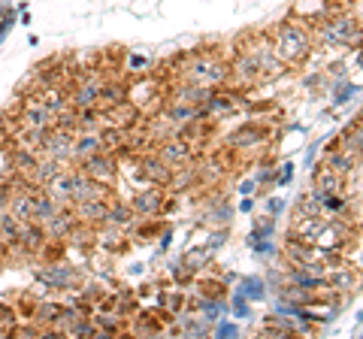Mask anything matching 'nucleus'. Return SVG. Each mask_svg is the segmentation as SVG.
I'll list each match as a JSON object with an SVG mask.
<instances>
[{"label": "nucleus", "instance_id": "obj_1", "mask_svg": "<svg viewBox=\"0 0 363 339\" xmlns=\"http://www.w3.org/2000/svg\"><path fill=\"white\" fill-rule=\"evenodd\" d=\"M324 40L336 43V46H348L354 40V18H336L324 28Z\"/></svg>", "mask_w": 363, "mask_h": 339}, {"label": "nucleus", "instance_id": "obj_2", "mask_svg": "<svg viewBox=\"0 0 363 339\" xmlns=\"http://www.w3.org/2000/svg\"><path fill=\"white\" fill-rule=\"evenodd\" d=\"M85 176L100 179V182H106V179H112V157H106L104 152L88 155V157H85Z\"/></svg>", "mask_w": 363, "mask_h": 339}, {"label": "nucleus", "instance_id": "obj_3", "mask_svg": "<svg viewBox=\"0 0 363 339\" xmlns=\"http://www.w3.org/2000/svg\"><path fill=\"white\" fill-rule=\"evenodd\" d=\"M43 149H49V155L55 157V161H61V157H70L73 155V143L70 137L61 130V133H52V137H45V145Z\"/></svg>", "mask_w": 363, "mask_h": 339}, {"label": "nucleus", "instance_id": "obj_4", "mask_svg": "<svg viewBox=\"0 0 363 339\" xmlns=\"http://www.w3.org/2000/svg\"><path fill=\"white\" fill-rule=\"evenodd\" d=\"M281 40L288 43L285 49H291L294 55H300V52H306V33L303 30H297V28H281Z\"/></svg>", "mask_w": 363, "mask_h": 339}, {"label": "nucleus", "instance_id": "obj_5", "mask_svg": "<svg viewBox=\"0 0 363 339\" xmlns=\"http://www.w3.org/2000/svg\"><path fill=\"white\" fill-rule=\"evenodd\" d=\"M330 164H333V170H336V173H348V170H351V164H354V161H351L348 155H333V157H330Z\"/></svg>", "mask_w": 363, "mask_h": 339}, {"label": "nucleus", "instance_id": "obj_6", "mask_svg": "<svg viewBox=\"0 0 363 339\" xmlns=\"http://www.w3.org/2000/svg\"><path fill=\"white\" fill-rule=\"evenodd\" d=\"M185 145H167V149H164V157H185Z\"/></svg>", "mask_w": 363, "mask_h": 339}]
</instances>
